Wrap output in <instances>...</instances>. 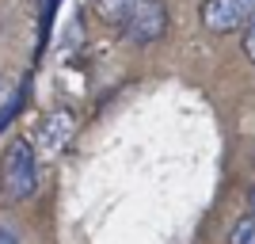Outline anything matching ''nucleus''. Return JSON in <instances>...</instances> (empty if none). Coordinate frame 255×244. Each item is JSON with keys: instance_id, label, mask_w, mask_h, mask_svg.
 <instances>
[{"instance_id": "nucleus-4", "label": "nucleus", "mask_w": 255, "mask_h": 244, "mask_svg": "<svg viewBox=\"0 0 255 244\" xmlns=\"http://www.w3.org/2000/svg\"><path fill=\"white\" fill-rule=\"evenodd\" d=\"M76 130V115L69 111V107H53V111H46L42 118H38V126H34V141H38V153H61L65 145H69V138H73Z\"/></svg>"}, {"instance_id": "nucleus-8", "label": "nucleus", "mask_w": 255, "mask_h": 244, "mask_svg": "<svg viewBox=\"0 0 255 244\" xmlns=\"http://www.w3.org/2000/svg\"><path fill=\"white\" fill-rule=\"evenodd\" d=\"M0 244H19V237H15L11 225H0Z\"/></svg>"}, {"instance_id": "nucleus-5", "label": "nucleus", "mask_w": 255, "mask_h": 244, "mask_svg": "<svg viewBox=\"0 0 255 244\" xmlns=\"http://www.w3.org/2000/svg\"><path fill=\"white\" fill-rule=\"evenodd\" d=\"M133 8H137V0H99V15H103L107 23H115V27H122V19H126Z\"/></svg>"}, {"instance_id": "nucleus-6", "label": "nucleus", "mask_w": 255, "mask_h": 244, "mask_svg": "<svg viewBox=\"0 0 255 244\" xmlns=\"http://www.w3.org/2000/svg\"><path fill=\"white\" fill-rule=\"evenodd\" d=\"M229 244H255V218H252V214H244V218L233 225Z\"/></svg>"}, {"instance_id": "nucleus-3", "label": "nucleus", "mask_w": 255, "mask_h": 244, "mask_svg": "<svg viewBox=\"0 0 255 244\" xmlns=\"http://www.w3.org/2000/svg\"><path fill=\"white\" fill-rule=\"evenodd\" d=\"M198 19L210 34H236L255 19V0H202Z\"/></svg>"}, {"instance_id": "nucleus-2", "label": "nucleus", "mask_w": 255, "mask_h": 244, "mask_svg": "<svg viewBox=\"0 0 255 244\" xmlns=\"http://www.w3.org/2000/svg\"><path fill=\"white\" fill-rule=\"evenodd\" d=\"M168 34V4L164 0H137V8L122 19V38L129 46H152Z\"/></svg>"}, {"instance_id": "nucleus-9", "label": "nucleus", "mask_w": 255, "mask_h": 244, "mask_svg": "<svg viewBox=\"0 0 255 244\" xmlns=\"http://www.w3.org/2000/svg\"><path fill=\"white\" fill-rule=\"evenodd\" d=\"M248 214L255 218V187H252V199H248Z\"/></svg>"}, {"instance_id": "nucleus-7", "label": "nucleus", "mask_w": 255, "mask_h": 244, "mask_svg": "<svg viewBox=\"0 0 255 244\" xmlns=\"http://www.w3.org/2000/svg\"><path fill=\"white\" fill-rule=\"evenodd\" d=\"M240 50H244V57L255 65V19L248 23L244 31H240Z\"/></svg>"}, {"instance_id": "nucleus-1", "label": "nucleus", "mask_w": 255, "mask_h": 244, "mask_svg": "<svg viewBox=\"0 0 255 244\" xmlns=\"http://www.w3.org/2000/svg\"><path fill=\"white\" fill-rule=\"evenodd\" d=\"M38 187V153L31 138H11L0 153V199L27 202Z\"/></svg>"}]
</instances>
